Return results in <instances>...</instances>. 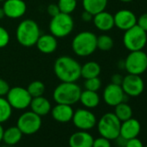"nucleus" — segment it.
Wrapping results in <instances>:
<instances>
[{"label":"nucleus","mask_w":147,"mask_h":147,"mask_svg":"<svg viewBox=\"0 0 147 147\" xmlns=\"http://www.w3.org/2000/svg\"><path fill=\"white\" fill-rule=\"evenodd\" d=\"M82 65L68 55L59 56L54 63V73L61 82H76L81 78Z\"/></svg>","instance_id":"f257e3e1"},{"label":"nucleus","mask_w":147,"mask_h":147,"mask_svg":"<svg viewBox=\"0 0 147 147\" xmlns=\"http://www.w3.org/2000/svg\"><path fill=\"white\" fill-rule=\"evenodd\" d=\"M72 49L81 57L89 56L97 49V36L91 31H82L72 41Z\"/></svg>","instance_id":"f03ea898"},{"label":"nucleus","mask_w":147,"mask_h":147,"mask_svg":"<svg viewBox=\"0 0 147 147\" xmlns=\"http://www.w3.org/2000/svg\"><path fill=\"white\" fill-rule=\"evenodd\" d=\"M40 36V28L37 23L32 19H25L22 21L16 30L17 40L19 44L24 47L29 48L36 45Z\"/></svg>","instance_id":"7ed1b4c3"},{"label":"nucleus","mask_w":147,"mask_h":147,"mask_svg":"<svg viewBox=\"0 0 147 147\" xmlns=\"http://www.w3.org/2000/svg\"><path fill=\"white\" fill-rule=\"evenodd\" d=\"M82 91L76 82H61L54 89L53 99L56 103L72 106L79 101Z\"/></svg>","instance_id":"20e7f679"},{"label":"nucleus","mask_w":147,"mask_h":147,"mask_svg":"<svg viewBox=\"0 0 147 147\" xmlns=\"http://www.w3.org/2000/svg\"><path fill=\"white\" fill-rule=\"evenodd\" d=\"M97 128L100 135L109 140H114L119 136L121 121L116 117L114 113L103 114L97 121Z\"/></svg>","instance_id":"39448f33"},{"label":"nucleus","mask_w":147,"mask_h":147,"mask_svg":"<svg viewBox=\"0 0 147 147\" xmlns=\"http://www.w3.org/2000/svg\"><path fill=\"white\" fill-rule=\"evenodd\" d=\"M75 22L69 14L60 12L58 15L53 17L49 23V31L56 38H62L67 36L74 30Z\"/></svg>","instance_id":"423d86ee"},{"label":"nucleus","mask_w":147,"mask_h":147,"mask_svg":"<svg viewBox=\"0 0 147 147\" xmlns=\"http://www.w3.org/2000/svg\"><path fill=\"white\" fill-rule=\"evenodd\" d=\"M147 43V32L137 24L125 30L123 36V44L129 51L143 50Z\"/></svg>","instance_id":"0eeeda50"},{"label":"nucleus","mask_w":147,"mask_h":147,"mask_svg":"<svg viewBox=\"0 0 147 147\" xmlns=\"http://www.w3.org/2000/svg\"><path fill=\"white\" fill-rule=\"evenodd\" d=\"M124 63L128 74L141 76L147 70V54L143 50L130 51Z\"/></svg>","instance_id":"6e6552de"},{"label":"nucleus","mask_w":147,"mask_h":147,"mask_svg":"<svg viewBox=\"0 0 147 147\" xmlns=\"http://www.w3.org/2000/svg\"><path fill=\"white\" fill-rule=\"evenodd\" d=\"M42 123V117L30 110L24 112L18 117L17 126L23 134L31 135L40 130Z\"/></svg>","instance_id":"1a4fd4ad"},{"label":"nucleus","mask_w":147,"mask_h":147,"mask_svg":"<svg viewBox=\"0 0 147 147\" xmlns=\"http://www.w3.org/2000/svg\"><path fill=\"white\" fill-rule=\"evenodd\" d=\"M6 100L11 106L12 109L24 110L30 107L32 97L26 88L14 87L10 88L6 94Z\"/></svg>","instance_id":"9d476101"},{"label":"nucleus","mask_w":147,"mask_h":147,"mask_svg":"<svg viewBox=\"0 0 147 147\" xmlns=\"http://www.w3.org/2000/svg\"><path fill=\"white\" fill-rule=\"evenodd\" d=\"M72 121L75 126L79 130L89 131L96 125L97 118L90 110L86 108H80L74 112Z\"/></svg>","instance_id":"9b49d317"},{"label":"nucleus","mask_w":147,"mask_h":147,"mask_svg":"<svg viewBox=\"0 0 147 147\" xmlns=\"http://www.w3.org/2000/svg\"><path fill=\"white\" fill-rule=\"evenodd\" d=\"M121 88L126 96L138 97L144 90V82L140 76L128 74L123 78Z\"/></svg>","instance_id":"f8f14e48"},{"label":"nucleus","mask_w":147,"mask_h":147,"mask_svg":"<svg viewBox=\"0 0 147 147\" xmlns=\"http://www.w3.org/2000/svg\"><path fill=\"white\" fill-rule=\"evenodd\" d=\"M126 95L124 93L120 85L113 83L108 84L103 91V100L105 103L110 107H115L118 104L125 101Z\"/></svg>","instance_id":"ddd939ff"},{"label":"nucleus","mask_w":147,"mask_h":147,"mask_svg":"<svg viewBox=\"0 0 147 147\" xmlns=\"http://www.w3.org/2000/svg\"><path fill=\"white\" fill-rule=\"evenodd\" d=\"M137 17L130 10H120L113 15L114 26L125 31L137 24Z\"/></svg>","instance_id":"4468645a"},{"label":"nucleus","mask_w":147,"mask_h":147,"mask_svg":"<svg viewBox=\"0 0 147 147\" xmlns=\"http://www.w3.org/2000/svg\"><path fill=\"white\" fill-rule=\"evenodd\" d=\"M3 9L5 17L11 19H18L26 13L27 5L24 0H5Z\"/></svg>","instance_id":"2eb2a0df"},{"label":"nucleus","mask_w":147,"mask_h":147,"mask_svg":"<svg viewBox=\"0 0 147 147\" xmlns=\"http://www.w3.org/2000/svg\"><path fill=\"white\" fill-rule=\"evenodd\" d=\"M140 131H141L140 122L138 119H133L131 117V119L121 122L119 136L128 140L133 138H137L140 133Z\"/></svg>","instance_id":"dca6fc26"},{"label":"nucleus","mask_w":147,"mask_h":147,"mask_svg":"<svg viewBox=\"0 0 147 147\" xmlns=\"http://www.w3.org/2000/svg\"><path fill=\"white\" fill-rule=\"evenodd\" d=\"M74 112L75 111L72 106L59 103H56V105L51 108L50 111L52 118L59 123H67L72 120Z\"/></svg>","instance_id":"f3484780"},{"label":"nucleus","mask_w":147,"mask_h":147,"mask_svg":"<svg viewBox=\"0 0 147 147\" xmlns=\"http://www.w3.org/2000/svg\"><path fill=\"white\" fill-rule=\"evenodd\" d=\"M94 137L88 131H78L74 132L68 140L70 147H92Z\"/></svg>","instance_id":"a211bd4d"},{"label":"nucleus","mask_w":147,"mask_h":147,"mask_svg":"<svg viewBox=\"0 0 147 147\" xmlns=\"http://www.w3.org/2000/svg\"><path fill=\"white\" fill-rule=\"evenodd\" d=\"M37 49L42 54H52L57 49V38L51 34L41 35L36 43Z\"/></svg>","instance_id":"6ab92c4d"},{"label":"nucleus","mask_w":147,"mask_h":147,"mask_svg":"<svg viewBox=\"0 0 147 147\" xmlns=\"http://www.w3.org/2000/svg\"><path fill=\"white\" fill-rule=\"evenodd\" d=\"M93 22L96 29L103 32L109 31L114 27L113 15L106 11L94 15L93 18Z\"/></svg>","instance_id":"aec40b11"},{"label":"nucleus","mask_w":147,"mask_h":147,"mask_svg":"<svg viewBox=\"0 0 147 147\" xmlns=\"http://www.w3.org/2000/svg\"><path fill=\"white\" fill-rule=\"evenodd\" d=\"M30 107L32 112H34L41 117L49 114L52 108L51 103L47 98L43 97V95L32 98Z\"/></svg>","instance_id":"412c9836"},{"label":"nucleus","mask_w":147,"mask_h":147,"mask_svg":"<svg viewBox=\"0 0 147 147\" xmlns=\"http://www.w3.org/2000/svg\"><path fill=\"white\" fill-rule=\"evenodd\" d=\"M79 101L86 108L92 109V108H95L99 106V104L100 102V98L97 92L85 89L84 91H82Z\"/></svg>","instance_id":"4be33fe9"},{"label":"nucleus","mask_w":147,"mask_h":147,"mask_svg":"<svg viewBox=\"0 0 147 147\" xmlns=\"http://www.w3.org/2000/svg\"><path fill=\"white\" fill-rule=\"evenodd\" d=\"M84 11L91 13L93 16L106 10L108 0H82Z\"/></svg>","instance_id":"5701e85b"},{"label":"nucleus","mask_w":147,"mask_h":147,"mask_svg":"<svg viewBox=\"0 0 147 147\" xmlns=\"http://www.w3.org/2000/svg\"><path fill=\"white\" fill-rule=\"evenodd\" d=\"M100 72H101L100 65L94 61H90L82 66L81 77L84 78L85 80L94 77H99Z\"/></svg>","instance_id":"b1692460"},{"label":"nucleus","mask_w":147,"mask_h":147,"mask_svg":"<svg viewBox=\"0 0 147 147\" xmlns=\"http://www.w3.org/2000/svg\"><path fill=\"white\" fill-rule=\"evenodd\" d=\"M22 137H23V133L17 125L11 126L6 130H5L3 141L7 145H15L22 139Z\"/></svg>","instance_id":"393cba45"},{"label":"nucleus","mask_w":147,"mask_h":147,"mask_svg":"<svg viewBox=\"0 0 147 147\" xmlns=\"http://www.w3.org/2000/svg\"><path fill=\"white\" fill-rule=\"evenodd\" d=\"M114 114L121 121H125L132 117V109L130 105L123 101L114 107Z\"/></svg>","instance_id":"a878e982"},{"label":"nucleus","mask_w":147,"mask_h":147,"mask_svg":"<svg viewBox=\"0 0 147 147\" xmlns=\"http://www.w3.org/2000/svg\"><path fill=\"white\" fill-rule=\"evenodd\" d=\"M12 114V107L6 98L0 97V124L10 119Z\"/></svg>","instance_id":"bb28decb"},{"label":"nucleus","mask_w":147,"mask_h":147,"mask_svg":"<svg viewBox=\"0 0 147 147\" xmlns=\"http://www.w3.org/2000/svg\"><path fill=\"white\" fill-rule=\"evenodd\" d=\"M32 98L43 95L45 92V85L41 81H34L29 84L26 88Z\"/></svg>","instance_id":"cd10ccee"},{"label":"nucleus","mask_w":147,"mask_h":147,"mask_svg":"<svg viewBox=\"0 0 147 147\" xmlns=\"http://www.w3.org/2000/svg\"><path fill=\"white\" fill-rule=\"evenodd\" d=\"M114 44L113 39L106 34L97 36V49L101 51H109L113 49Z\"/></svg>","instance_id":"c85d7f7f"},{"label":"nucleus","mask_w":147,"mask_h":147,"mask_svg":"<svg viewBox=\"0 0 147 147\" xmlns=\"http://www.w3.org/2000/svg\"><path fill=\"white\" fill-rule=\"evenodd\" d=\"M77 2V0H58L57 5L61 13L70 15L76 11Z\"/></svg>","instance_id":"c756f323"},{"label":"nucleus","mask_w":147,"mask_h":147,"mask_svg":"<svg viewBox=\"0 0 147 147\" xmlns=\"http://www.w3.org/2000/svg\"><path fill=\"white\" fill-rule=\"evenodd\" d=\"M101 81L99 77H94L90 79H86L84 82V87L87 90L98 92L101 88Z\"/></svg>","instance_id":"7c9ffc66"},{"label":"nucleus","mask_w":147,"mask_h":147,"mask_svg":"<svg viewBox=\"0 0 147 147\" xmlns=\"http://www.w3.org/2000/svg\"><path fill=\"white\" fill-rule=\"evenodd\" d=\"M10 42V34L6 29L0 26V49L5 48Z\"/></svg>","instance_id":"2f4dec72"},{"label":"nucleus","mask_w":147,"mask_h":147,"mask_svg":"<svg viewBox=\"0 0 147 147\" xmlns=\"http://www.w3.org/2000/svg\"><path fill=\"white\" fill-rule=\"evenodd\" d=\"M92 147H112L111 140L100 136V138L94 139Z\"/></svg>","instance_id":"473e14b6"},{"label":"nucleus","mask_w":147,"mask_h":147,"mask_svg":"<svg viewBox=\"0 0 147 147\" xmlns=\"http://www.w3.org/2000/svg\"><path fill=\"white\" fill-rule=\"evenodd\" d=\"M137 25L147 32V12L143 13L137 18Z\"/></svg>","instance_id":"72a5a7b5"},{"label":"nucleus","mask_w":147,"mask_h":147,"mask_svg":"<svg viewBox=\"0 0 147 147\" xmlns=\"http://www.w3.org/2000/svg\"><path fill=\"white\" fill-rule=\"evenodd\" d=\"M10 88H10L9 83L5 80L0 78V97L6 96V94L9 92Z\"/></svg>","instance_id":"f704fd0d"},{"label":"nucleus","mask_w":147,"mask_h":147,"mask_svg":"<svg viewBox=\"0 0 147 147\" xmlns=\"http://www.w3.org/2000/svg\"><path fill=\"white\" fill-rule=\"evenodd\" d=\"M125 147H144V144H143L142 141L139 138H138V137H137V138L128 139L126 141Z\"/></svg>","instance_id":"c9c22d12"},{"label":"nucleus","mask_w":147,"mask_h":147,"mask_svg":"<svg viewBox=\"0 0 147 147\" xmlns=\"http://www.w3.org/2000/svg\"><path fill=\"white\" fill-rule=\"evenodd\" d=\"M47 12H48V14H49L51 18H53V17L58 15L61 11H60V9H59V7H58L57 5H55V4H51V5H49L47 7Z\"/></svg>","instance_id":"e433bc0d"},{"label":"nucleus","mask_w":147,"mask_h":147,"mask_svg":"<svg viewBox=\"0 0 147 147\" xmlns=\"http://www.w3.org/2000/svg\"><path fill=\"white\" fill-rule=\"evenodd\" d=\"M123 78H124V76H122L120 74H114L111 78V81H112V83L121 86V83L123 82Z\"/></svg>","instance_id":"4c0bfd02"},{"label":"nucleus","mask_w":147,"mask_h":147,"mask_svg":"<svg viewBox=\"0 0 147 147\" xmlns=\"http://www.w3.org/2000/svg\"><path fill=\"white\" fill-rule=\"evenodd\" d=\"M81 18H82V20L83 22H85V23H89V22H91V21L93 20L94 16H93L91 13H89V12L84 11L82 13Z\"/></svg>","instance_id":"58836bf2"},{"label":"nucleus","mask_w":147,"mask_h":147,"mask_svg":"<svg viewBox=\"0 0 147 147\" xmlns=\"http://www.w3.org/2000/svg\"><path fill=\"white\" fill-rule=\"evenodd\" d=\"M114 140H116L117 145L119 146V147H125V144H126V141H127L125 138H122L121 136H119V137H118L116 139H114Z\"/></svg>","instance_id":"ea45409f"},{"label":"nucleus","mask_w":147,"mask_h":147,"mask_svg":"<svg viewBox=\"0 0 147 147\" xmlns=\"http://www.w3.org/2000/svg\"><path fill=\"white\" fill-rule=\"evenodd\" d=\"M4 131H5V129H4V127L2 126V124H0V142L3 141Z\"/></svg>","instance_id":"a19ab883"},{"label":"nucleus","mask_w":147,"mask_h":147,"mask_svg":"<svg viewBox=\"0 0 147 147\" xmlns=\"http://www.w3.org/2000/svg\"><path fill=\"white\" fill-rule=\"evenodd\" d=\"M5 17V11H4V9L3 7L0 8V19H2Z\"/></svg>","instance_id":"79ce46f5"},{"label":"nucleus","mask_w":147,"mask_h":147,"mask_svg":"<svg viewBox=\"0 0 147 147\" xmlns=\"http://www.w3.org/2000/svg\"><path fill=\"white\" fill-rule=\"evenodd\" d=\"M119 1L122 3H131V1H133V0H119Z\"/></svg>","instance_id":"37998d69"},{"label":"nucleus","mask_w":147,"mask_h":147,"mask_svg":"<svg viewBox=\"0 0 147 147\" xmlns=\"http://www.w3.org/2000/svg\"><path fill=\"white\" fill-rule=\"evenodd\" d=\"M5 0H0V2H5Z\"/></svg>","instance_id":"c03bdc74"},{"label":"nucleus","mask_w":147,"mask_h":147,"mask_svg":"<svg viewBox=\"0 0 147 147\" xmlns=\"http://www.w3.org/2000/svg\"><path fill=\"white\" fill-rule=\"evenodd\" d=\"M144 147H147V144H146V145H145V146H144Z\"/></svg>","instance_id":"a18cd8bd"},{"label":"nucleus","mask_w":147,"mask_h":147,"mask_svg":"<svg viewBox=\"0 0 147 147\" xmlns=\"http://www.w3.org/2000/svg\"><path fill=\"white\" fill-rule=\"evenodd\" d=\"M77 1H82V0H77Z\"/></svg>","instance_id":"49530a36"},{"label":"nucleus","mask_w":147,"mask_h":147,"mask_svg":"<svg viewBox=\"0 0 147 147\" xmlns=\"http://www.w3.org/2000/svg\"><path fill=\"white\" fill-rule=\"evenodd\" d=\"M146 1H147V0H146Z\"/></svg>","instance_id":"de8ad7c7"}]
</instances>
